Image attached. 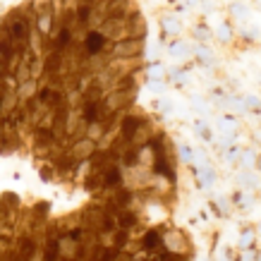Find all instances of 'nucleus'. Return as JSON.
<instances>
[{
  "instance_id": "f257e3e1",
  "label": "nucleus",
  "mask_w": 261,
  "mask_h": 261,
  "mask_svg": "<svg viewBox=\"0 0 261 261\" xmlns=\"http://www.w3.org/2000/svg\"><path fill=\"white\" fill-rule=\"evenodd\" d=\"M151 173L163 175L166 180H170L175 185V168H173V159L170 156H156L153 163H151Z\"/></svg>"
},
{
  "instance_id": "f03ea898",
  "label": "nucleus",
  "mask_w": 261,
  "mask_h": 261,
  "mask_svg": "<svg viewBox=\"0 0 261 261\" xmlns=\"http://www.w3.org/2000/svg\"><path fill=\"white\" fill-rule=\"evenodd\" d=\"M137 223H139V216H137L132 208H120L118 214H115V225L122 230H129V232H132Z\"/></svg>"
},
{
  "instance_id": "7ed1b4c3",
  "label": "nucleus",
  "mask_w": 261,
  "mask_h": 261,
  "mask_svg": "<svg viewBox=\"0 0 261 261\" xmlns=\"http://www.w3.org/2000/svg\"><path fill=\"white\" fill-rule=\"evenodd\" d=\"M161 242H163V235H161L159 230H151L142 238V245L146 252H159L161 249Z\"/></svg>"
}]
</instances>
